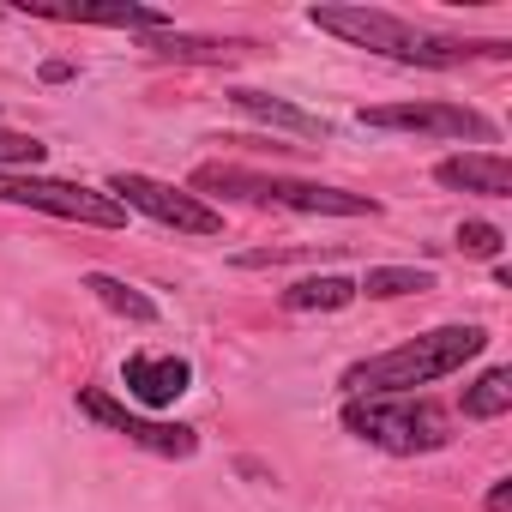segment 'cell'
I'll use <instances>...</instances> for the list:
<instances>
[{"instance_id":"obj_19","label":"cell","mask_w":512,"mask_h":512,"mask_svg":"<svg viewBox=\"0 0 512 512\" xmlns=\"http://www.w3.org/2000/svg\"><path fill=\"white\" fill-rule=\"evenodd\" d=\"M458 253H470V260H494L500 266V247H506V235L494 229V223H482V217H470V223H458Z\"/></svg>"},{"instance_id":"obj_15","label":"cell","mask_w":512,"mask_h":512,"mask_svg":"<svg viewBox=\"0 0 512 512\" xmlns=\"http://www.w3.org/2000/svg\"><path fill=\"white\" fill-rule=\"evenodd\" d=\"M350 302H356V284L338 278V272H326V278H302V284L284 290V308H290V314H338V308H350Z\"/></svg>"},{"instance_id":"obj_8","label":"cell","mask_w":512,"mask_h":512,"mask_svg":"<svg viewBox=\"0 0 512 512\" xmlns=\"http://www.w3.org/2000/svg\"><path fill=\"white\" fill-rule=\"evenodd\" d=\"M79 410H85L91 422H103L109 434H121V440H133V446H145V452H157V458H193V452H199V428H187V422H151V416L127 410L121 398H109L103 386H79Z\"/></svg>"},{"instance_id":"obj_3","label":"cell","mask_w":512,"mask_h":512,"mask_svg":"<svg viewBox=\"0 0 512 512\" xmlns=\"http://www.w3.org/2000/svg\"><path fill=\"white\" fill-rule=\"evenodd\" d=\"M488 350V332L482 326H434L398 350H380L356 368H344V392L350 398H380V392H416V386H434L446 374H458L464 362H476Z\"/></svg>"},{"instance_id":"obj_16","label":"cell","mask_w":512,"mask_h":512,"mask_svg":"<svg viewBox=\"0 0 512 512\" xmlns=\"http://www.w3.org/2000/svg\"><path fill=\"white\" fill-rule=\"evenodd\" d=\"M422 290H434L428 266H374L356 284V296H374V302H398V296H422Z\"/></svg>"},{"instance_id":"obj_13","label":"cell","mask_w":512,"mask_h":512,"mask_svg":"<svg viewBox=\"0 0 512 512\" xmlns=\"http://www.w3.org/2000/svg\"><path fill=\"white\" fill-rule=\"evenodd\" d=\"M37 19H55V25H115V31H169V13L157 7H31Z\"/></svg>"},{"instance_id":"obj_12","label":"cell","mask_w":512,"mask_h":512,"mask_svg":"<svg viewBox=\"0 0 512 512\" xmlns=\"http://www.w3.org/2000/svg\"><path fill=\"white\" fill-rule=\"evenodd\" d=\"M229 103H235L241 115H253V121H266V127H284V133H296V139H332V127H326L320 115L296 109L290 97H272V91H253V85H235V91H229Z\"/></svg>"},{"instance_id":"obj_9","label":"cell","mask_w":512,"mask_h":512,"mask_svg":"<svg viewBox=\"0 0 512 512\" xmlns=\"http://www.w3.org/2000/svg\"><path fill=\"white\" fill-rule=\"evenodd\" d=\"M121 386H127L133 404H145V410H169V404L193 386V362H187V356H151V350H139V356H127Z\"/></svg>"},{"instance_id":"obj_14","label":"cell","mask_w":512,"mask_h":512,"mask_svg":"<svg viewBox=\"0 0 512 512\" xmlns=\"http://www.w3.org/2000/svg\"><path fill=\"white\" fill-rule=\"evenodd\" d=\"M85 290H91L109 314H121V320H133V326H157V302H151L145 290H133L127 278H115V272H85Z\"/></svg>"},{"instance_id":"obj_2","label":"cell","mask_w":512,"mask_h":512,"mask_svg":"<svg viewBox=\"0 0 512 512\" xmlns=\"http://www.w3.org/2000/svg\"><path fill=\"white\" fill-rule=\"evenodd\" d=\"M193 199H223V205H266V211H308V217H380L374 193L326 187V181H284L235 163H199L187 181Z\"/></svg>"},{"instance_id":"obj_1","label":"cell","mask_w":512,"mask_h":512,"mask_svg":"<svg viewBox=\"0 0 512 512\" xmlns=\"http://www.w3.org/2000/svg\"><path fill=\"white\" fill-rule=\"evenodd\" d=\"M314 31L326 37H344L350 49H368L380 61H398V67H464V61H506L512 43H470V37H440V31H422L398 13H380V7H314L308 13Z\"/></svg>"},{"instance_id":"obj_6","label":"cell","mask_w":512,"mask_h":512,"mask_svg":"<svg viewBox=\"0 0 512 512\" xmlns=\"http://www.w3.org/2000/svg\"><path fill=\"white\" fill-rule=\"evenodd\" d=\"M103 193H109L115 205H127V211H145V217L181 229V235H223V211H217V205H205V199H193L187 187H169V181H157V175L115 169Z\"/></svg>"},{"instance_id":"obj_11","label":"cell","mask_w":512,"mask_h":512,"mask_svg":"<svg viewBox=\"0 0 512 512\" xmlns=\"http://www.w3.org/2000/svg\"><path fill=\"white\" fill-rule=\"evenodd\" d=\"M434 181L452 193H476V199H506L512 193V163L500 151H458L434 163Z\"/></svg>"},{"instance_id":"obj_18","label":"cell","mask_w":512,"mask_h":512,"mask_svg":"<svg viewBox=\"0 0 512 512\" xmlns=\"http://www.w3.org/2000/svg\"><path fill=\"white\" fill-rule=\"evenodd\" d=\"M49 157V145L37 133H13L0 127V169H19V175H37V163Z\"/></svg>"},{"instance_id":"obj_10","label":"cell","mask_w":512,"mask_h":512,"mask_svg":"<svg viewBox=\"0 0 512 512\" xmlns=\"http://www.w3.org/2000/svg\"><path fill=\"white\" fill-rule=\"evenodd\" d=\"M139 49L151 61H175V67H235L253 55L247 37H187V31H151Z\"/></svg>"},{"instance_id":"obj_4","label":"cell","mask_w":512,"mask_h":512,"mask_svg":"<svg viewBox=\"0 0 512 512\" xmlns=\"http://www.w3.org/2000/svg\"><path fill=\"white\" fill-rule=\"evenodd\" d=\"M338 422H344V434H356L362 446L392 452V458H422V452H440L452 440V416L434 398H416V392L344 398V416Z\"/></svg>"},{"instance_id":"obj_20","label":"cell","mask_w":512,"mask_h":512,"mask_svg":"<svg viewBox=\"0 0 512 512\" xmlns=\"http://www.w3.org/2000/svg\"><path fill=\"white\" fill-rule=\"evenodd\" d=\"M482 506H488V512H512V476H494V488H488Z\"/></svg>"},{"instance_id":"obj_17","label":"cell","mask_w":512,"mask_h":512,"mask_svg":"<svg viewBox=\"0 0 512 512\" xmlns=\"http://www.w3.org/2000/svg\"><path fill=\"white\" fill-rule=\"evenodd\" d=\"M512 410V368H488L476 386H464V416L470 422H494Z\"/></svg>"},{"instance_id":"obj_5","label":"cell","mask_w":512,"mask_h":512,"mask_svg":"<svg viewBox=\"0 0 512 512\" xmlns=\"http://www.w3.org/2000/svg\"><path fill=\"white\" fill-rule=\"evenodd\" d=\"M0 205H31V211L91 223V229H121L127 223V205H115L103 187L55 181V175H19V169H0Z\"/></svg>"},{"instance_id":"obj_7","label":"cell","mask_w":512,"mask_h":512,"mask_svg":"<svg viewBox=\"0 0 512 512\" xmlns=\"http://www.w3.org/2000/svg\"><path fill=\"white\" fill-rule=\"evenodd\" d=\"M362 127L428 133V139H476V145L500 139V127L482 109H470V103H380V109H362Z\"/></svg>"},{"instance_id":"obj_21","label":"cell","mask_w":512,"mask_h":512,"mask_svg":"<svg viewBox=\"0 0 512 512\" xmlns=\"http://www.w3.org/2000/svg\"><path fill=\"white\" fill-rule=\"evenodd\" d=\"M43 79H49V85H61V79H73V61H49V67H43Z\"/></svg>"}]
</instances>
